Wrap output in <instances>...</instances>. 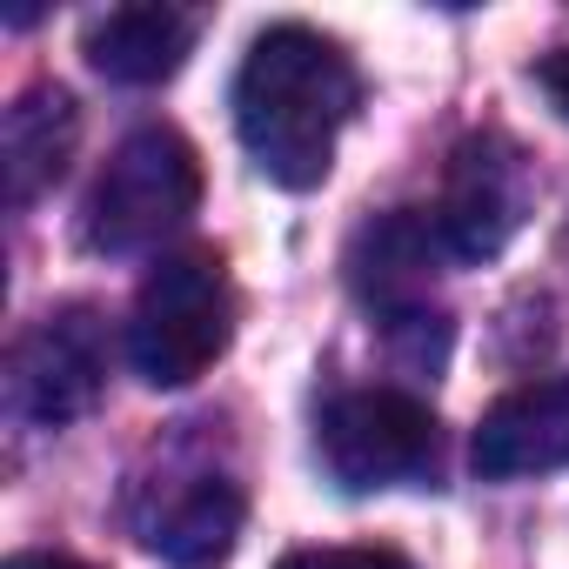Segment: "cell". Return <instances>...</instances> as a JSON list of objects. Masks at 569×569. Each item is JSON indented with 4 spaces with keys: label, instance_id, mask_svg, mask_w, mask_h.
<instances>
[{
    "label": "cell",
    "instance_id": "obj_1",
    "mask_svg": "<svg viewBox=\"0 0 569 569\" xmlns=\"http://www.w3.org/2000/svg\"><path fill=\"white\" fill-rule=\"evenodd\" d=\"M356 101H362L356 61L302 21L254 34L234 68V134L274 188L296 194L329 181Z\"/></svg>",
    "mask_w": 569,
    "mask_h": 569
},
{
    "label": "cell",
    "instance_id": "obj_2",
    "mask_svg": "<svg viewBox=\"0 0 569 569\" xmlns=\"http://www.w3.org/2000/svg\"><path fill=\"white\" fill-rule=\"evenodd\" d=\"M234 336V281L214 248L161 254L128 316V362L148 389H188L201 382Z\"/></svg>",
    "mask_w": 569,
    "mask_h": 569
},
{
    "label": "cell",
    "instance_id": "obj_3",
    "mask_svg": "<svg viewBox=\"0 0 569 569\" xmlns=\"http://www.w3.org/2000/svg\"><path fill=\"white\" fill-rule=\"evenodd\" d=\"M201 208V154L174 128H134L81 201V241L94 254H141L188 228Z\"/></svg>",
    "mask_w": 569,
    "mask_h": 569
},
{
    "label": "cell",
    "instance_id": "obj_4",
    "mask_svg": "<svg viewBox=\"0 0 569 569\" xmlns=\"http://www.w3.org/2000/svg\"><path fill=\"white\" fill-rule=\"evenodd\" d=\"M436 416L422 396L409 389H349L322 409L316 422V456L336 476V489L369 496V489H396V482H422L436 469Z\"/></svg>",
    "mask_w": 569,
    "mask_h": 569
},
{
    "label": "cell",
    "instance_id": "obj_5",
    "mask_svg": "<svg viewBox=\"0 0 569 569\" xmlns=\"http://www.w3.org/2000/svg\"><path fill=\"white\" fill-rule=\"evenodd\" d=\"M108 389V322L88 302L48 309L8 349V409L34 429L81 422Z\"/></svg>",
    "mask_w": 569,
    "mask_h": 569
},
{
    "label": "cell",
    "instance_id": "obj_6",
    "mask_svg": "<svg viewBox=\"0 0 569 569\" xmlns=\"http://www.w3.org/2000/svg\"><path fill=\"white\" fill-rule=\"evenodd\" d=\"M529 201H536V174H529V154L482 128L469 141H456L449 154V174H442V194H436V228H442V248L456 261H489L502 254L522 221H529Z\"/></svg>",
    "mask_w": 569,
    "mask_h": 569
},
{
    "label": "cell",
    "instance_id": "obj_7",
    "mask_svg": "<svg viewBox=\"0 0 569 569\" xmlns=\"http://www.w3.org/2000/svg\"><path fill=\"white\" fill-rule=\"evenodd\" d=\"M442 228L436 214L422 208H389L376 221L356 228L349 241V289L369 316H382L389 329L409 322V316H429V296H436V281H442Z\"/></svg>",
    "mask_w": 569,
    "mask_h": 569
},
{
    "label": "cell",
    "instance_id": "obj_8",
    "mask_svg": "<svg viewBox=\"0 0 569 569\" xmlns=\"http://www.w3.org/2000/svg\"><path fill=\"white\" fill-rule=\"evenodd\" d=\"M469 462H476L482 482H522V476L562 469V462H569V376L509 389V396L476 422Z\"/></svg>",
    "mask_w": 569,
    "mask_h": 569
},
{
    "label": "cell",
    "instance_id": "obj_9",
    "mask_svg": "<svg viewBox=\"0 0 569 569\" xmlns=\"http://www.w3.org/2000/svg\"><path fill=\"white\" fill-rule=\"evenodd\" d=\"M201 21L188 8H161V0H141V8H108L88 21L81 54L101 81L114 88H161L181 74V61L194 54Z\"/></svg>",
    "mask_w": 569,
    "mask_h": 569
},
{
    "label": "cell",
    "instance_id": "obj_10",
    "mask_svg": "<svg viewBox=\"0 0 569 569\" xmlns=\"http://www.w3.org/2000/svg\"><path fill=\"white\" fill-rule=\"evenodd\" d=\"M81 141V108L68 88L34 81L14 94V108L0 114V181H8V208H34L74 161Z\"/></svg>",
    "mask_w": 569,
    "mask_h": 569
},
{
    "label": "cell",
    "instance_id": "obj_11",
    "mask_svg": "<svg viewBox=\"0 0 569 569\" xmlns=\"http://www.w3.org/2000/svg\"><path fill=\"white\" fill-rule=\"evenodd\" d=\"M241 516H248V502L228 476H181V482H168L154 516H141V542L154 556H168L174 569H214V562H228Z\"/></svg>",
    "mask_w": 569,
    "mask_h": 569
},
{
    "label": "cell",
    "instance_id": "obj_12",
    "mask_svg": "<svg viewBox=\"0 0 569 569\" xmlns=\"http://www.w3.org/2000/svg\"><path fill=\"white\" fill-rule=\"evenodd\" d=\"M281 569H416V562L402 549L362 542V549H296V556H281Z\"/></svg>",
    "mask_w": 569,
    "mask_h": 569
},
{
    "label": "cell",
    "instance_id": "obj_13",
    "mask_svg": "<svg viewBox=\"0 0 569 569\" xmlns=\"http://www.w3.org/2000/svg\"><path fill=\"white\" fill-rule=\"evenodd\" d=\"M536 88L549 94V108L569 121V48H549L542 61H536Z\"/></svg>",
    "mask_w": 569,
    "mask_h": 569
},
{
    "label": "cell",
    "instance_id": "obj_14",
    "mask_svg": "<svg viewBox=\"0 0 569 569\" xmlns=\"http://www.w3.org/2000/svg\"><path fill=\"white\" fill-rule=\"evenodd\" d=\"M8 569H88L81 556H54V549H21V556H8Z\"/></svg>",
    "mask_w": 569,
    "mask_h": 569
}]
</instances>
